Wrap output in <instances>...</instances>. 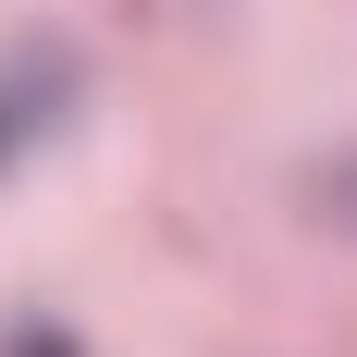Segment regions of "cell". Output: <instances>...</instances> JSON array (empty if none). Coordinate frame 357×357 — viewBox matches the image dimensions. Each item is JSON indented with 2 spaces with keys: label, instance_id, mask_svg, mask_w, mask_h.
Listing matches in <instances>:
<instances>
[{
  "label": "cell",
  "instance_id": "cell-1",
  "mask_svg": "<svg viewBox=\"0 0 357 357\" xmlns=\"http://www.w3.org/2000/svg\"><path fill=\"white\" fill-rule=\"evenodd\" d=\"M62 99H74V50H13L0 62V173L62 123Z\"/></svg>",
  "mask_w": 357,
  "mask_h": 357
},
{
  "label": "cell",
  "instance_id": "cell-2",
  "mask_svg": "<svg viewBox=\"0 0 357 357\" xmlns=\"http://www.w3.org/2000/svg\"><path fill=\"white\" fill-rule=\"evenodd\" d=\"M0 357H74V333H50V321H13V333H0Z\"/></svg>",
  "mask_w": 357,
  "mask_h": 357
},
{
  "label": "cell",
  "instance_id": "cell-3",
  "mask_svg": "<svg viewBox=\"0 0 357 357\" xmlns=\"http://www.w3.org/2000/svg\"><path fill=\"white\" fill-rule=\"evenodd\" d=\"M321 210H333V222H357V160H333V173H321Z\"/></svg>",
  "mask_w": 357,
  "mask_h": 357
}]
</instances>
